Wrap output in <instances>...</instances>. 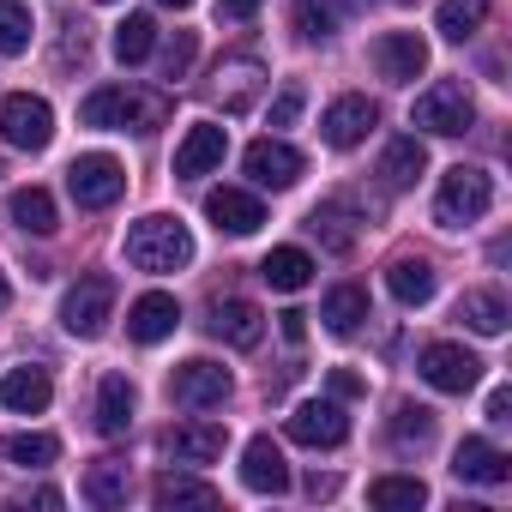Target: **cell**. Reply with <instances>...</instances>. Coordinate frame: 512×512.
<instances>
[{
  "mask_svg": "<svg viewBox=\"0 0 512 512\" xmlns=\"http://www.w3.org/2000/svg\"><path fill=\"white\" fill-rule=\"evenodd\" d=\"M79 121L103 127V133H157L169 121V97L139 91V85H103V91H91L79 103Z\"/></svg>",
  "mask_w": 512,
  "mask_h": 512,
  "instance_id": "6da1fadb",
  "label": "cell"
},
{
  "mask_svg": "<svg viewBox=\"0 0 512 512\" xmlns=\"http://www.w3.org/2000/svg\"><path fill=\"white\" fill-rule=\"evenodd\" d=\"M193 260V235H187V223L181 217H139L133 229H127V266L133 272H151V278H163V272H181Z\"/></svg>",
  "mask_w": 512,
  "mask_h": 512,
  "instance_id": "7a4b0ae2",
  "label": "cell"
},
{
  "mask_svg": "<svg viewBox=\"0 0 512 512\" xmlns=\"http://www.w3.org/2000/svg\"><path fill=\"white\" fill-rule=\"evenodd\" d=\"M488 205H494V175H488V169H476V163H458V169H446V175H440L434 223H440V229H464V223L488 217Z\"/></svg>",
  "mask_w": 512,
  "mask_h": 512,
  "instance_id": "3957f363",
  "label": "cell"
},
{
  "mask_svg": "<svg viewBox=\"0 0 512 512\" xmlns=\"http://www.w3.org/2000/svg\"><path fill=\"white\" fill-rule=\"evenodd\" d=\"M410 121H416L422 133H440V139H458V133H470V121H476V103H470V91H464V79H440V85H428V91L416 97V109H410Z\"/></svg>",
  "mask_w": 512,
  "mask_h": 512,
  "instance_id": "277c9868",
  "label": "cell"
},
{
  "mask_svg": "<svg viewBox=\"0 0 512 512\" xmlns=\"http://www.w3.org/2000/svg\"><path fill=\"white\" fill-rule=\"evenodd\" d=\"M109 314H115V278L109 272H91V278H79L61 296V326L73 338H103L109 332Z\"/></svg>",
  "mask_w": 512,
  "mask_h": 512,
  "instance_id": "5b68a950",
  "label": "cell"
},
{
  "mask_svg": "<svg viewBox=\"0 0 512 512\" xmlns=\"http://www.w3.org/2000/svg\"><path fill=\"white\" fill-rule=\"evenodd\" d=\"M67 187H73V199H79L85 211H109V205L127 193V169H121L109 151H85V157H73Z\"/></svg>",
  "mask_w": 512,
  "mask_h": 512,
  "instance_id": "8992f818",
  "label": "cell"
},
{
  "mask_svg": "<svg viewBox=\"0 0 512 512\" xmlns=\"http://www.w3.org/2000/svg\"><path fill=\"white\" fill-rule=\"evenodd\" d=\"M0 139L19 145V151H43L55 139V109L31 91H13V97H0Z\"/></svg>",
  "mask_w": 512,
  "mask_h": 512,
  "instance_id": "52a82bcc",
  "label": "cell"
},
{
  "mask_svg": "<svg viewBox=\"0 0 512 512\" xmlns=\"http://www.w3.org/2000/svg\"><path fill=\"white\" fill-rule=\"evenodd\" d=\"M229 392H235L229 368H223V362H205V356H193V362H181V368L169 374V398H175L181 410H217Z\"/></svg>",
  "mask_w": 512,
  "mask_h": 512,
  "instance_id": "ba28073f",
  "label": "cell"
},
{
  "mask_svg": "<svg viewBox=\"0 0 512 512\" xmlns=\"http://www.w3.org/2000/svg\"><path fill=\"white\" fill-rule=\"evenodd\" d=\"M241 169H247V181L253 187H272V193H284V187H296L302 181V151L296 145H284V139H253L247 151H241Z\"/></svg>",
  "mask_w": 512,
  "mask_h": 512,
  "instance_id": "9c48e42d",
  "label": "cell"
},
{
  "mask_svg": "<svg viewBox=\"0 0 512 512\" xmlns=\"http://www.w3.org/2000/svg\"><path fill=\"white\" fill-rule=\"evenodd\" d=\"M223 446H229L223 422H169L157 434V452L169 464H211V458H223Z\"/></svg>",
  "mask_w": 512,
  "mask_h": 512,
  "instance_id": "30bf717a",
  "label": "cell"
},
{
  "mask_svg": "<svg viewBox=\"0 0 512 512\" xmlns=\"http://www.w3.org/2000/svg\"><path fill=\"white\" fill-rule=\"evenodd\" d=\"M368 55H374V73L386 85H416L428 73V43L416 31H386V37H374Z\"/></svg>",
  "mask_w": 512,
  "mask_h": 512,
  "instance_id": "8fae6325",
  "label": "cell"
},
{
  "mask_svg": "<svg viewBox=\"0 0 512 512\" xmlns=\"http://www.w3.org/2000/svg\"><path fill=\"white\" fill-rule=\"evenodd\" d=\"M374 127H380V103H374V97H362V91H350V97H338V103L326 109L320 139H326L332 151H356Z\"/></svg>",
  "mask_w": 512,
  "mask_h": 512,
  "instance_id": "7c38bea8",
  "label": "cell"
},
{
  "mask_svg": "<svg viewBox=\"0 0 512 512\" xmlns=\"http://www.w3.org/2000/svg\"><path fill=\"white\" fill-rule=\"evenodd\" d=\"M290 440L296 446H344L350 440V416L344 398H308L290 410Z\"/></svg>",
  "mask_w": 512,
  "mask_h": 512,
  "instance_id": "4fadbf2b",
  "label": "cell"
},
{
  "mask_svg": "<svg viewBox=\"0 0 512 512\" xmlns=\"http://www.w3.org/2000/svg\"><path fill=\"white\" fill-rule=\"evenodd\" d=\"M416 368H422V380H428L434 392H470V386L482 380V362H476L464 344H422Z\"/></svg>",
  "mask_w": 512,
  "mask_h": 512,
  "instance_id": "5bb4252c",
  "label": "cell"
},
{
  "mask_svg": "<svg viewBox=\"0 0 512 512\" xmlns=\"http://www.w3.org/2000/svg\"><path fill=\"white\" fill-rule=\"evenodd\" d=\"M223 151H229V127H217V121H193V127L181 133V145H175V181L211 175V169L223 163Z\"/></svg>",
  "mask_w": 512,
  "mask_h": 512,
  "instance_id": "9a60e30c",
  "label": "cell"
},
{
  "mask_svg": "<svg viewBox=\"0 0 512 512\" xmlns=\"http://www.w3.org/2000/svg\"><path fill=\"white\" fill-rule=\"evenodd\" d=\"M241 482H247L253 494H284V488H290V464H284V446H278L272 434H253V440L241 446Z\"/></svg>",
  "mask_w": 512,
  "mask_h": 512,
  "instance_id": "2e32d148",
  "label": "cell"
},
{
  "mask_svg": "<svg viewBox=\"0 0 512 512\" xmlns=\"http://www.w3.org/2000/svg\"><path fill=\"white\" fill-rule=\"evenodd\" d=\"M205 332H211L217 344H229V350H253V344L266 338V314L253 308V302H241V296H229V302H217V308H211Z\"/></svg>",
  "mask_w": 512,
  "mask_h": 512,
  "instance_id": "e0dca14e",
  "label": "cell"
},
{
  "mask_svg": "<svg viewBox=\"0 0 512 512\" xmlns=\"http://www.w3.org/2000/svg\"><path fill=\"white\" fill-rule=\"evenodd\" d=\"M452 476H458V482H482V488H500V482H512V458H506L494 440L470 434V440H458V452H452Z\"/></svg>",
  "mask_w": 512,
  "mask_h": 512,
  "instance_id": "ac0fdd59",
  "label": "cell"
},
{
  "mask_svg": "<svg viewBox=\"0 0 512 512\" xmlns=\"http://www.w3.org/2000/svg\"><path fill=\"white\" fill-rule=\"evenodd\" d=\"M175 326H181V302L163 296V290H145V296L127 308V338H133V344H163Z\"/></svg>",
  "mask_w": 512,
  "mask_h": 512,
  "instance_id": "d6986e66",
  "label": "cell"
},
{
  "mask_svg": "<svg viewBox=\"0 0 512 512\" xmlns=\"http://www.w3.org/2000/svg\"><path fill=\"white\" fill-rule=\"evenodd\" d=\"M205 217L223 229V235H253L266 223V205L253 199V193H241V187H211L205 193Z\"/></svg>",
  "mask_w": 512,
  "mask_h": 512,
  "instance_id": "ffe728a7",
  "label": "cell"
},
{
  "mask_svg": "<svg viewBox=\"0 0 512 512\" xmlns=\"http://www.w3.org/2000/svg\"><path fill=\"white\" fill-rule=\"evenodd\" d=\"M260 85H266V67L241 55V61H223V67H217V85H211V97L223 103V115H241V109H253Z\"/></svg>",
  "mask_w": 512,
  "mask_h": 512,
  "instance_id": "44dd1931",
  "label": "cell"
},
{
  "mask_svg": "<svg viewBox=\"0 0 512 512\" xmlns=\"http://www.w3.org/2000/svg\"><path fill=\"white\" fill-rule=\"evenodd\" d=\"M133 380L127 374H103L97 380V434L103 440H121L127 428H133Z\"/></svg>",
  "mask_w": 512,
  "mask_h": 512,
  "instance_id": "7402d4cb",
  "label": "cell"
},
{
  "mask_svg": "<svg viewBox=\"0 0 512 512\" xmlns=\"http://www.w3.org/2000/svg\"><path fill=\"white\" fill-rule=\"evenodd\" d=\"M49 398H55L49 368H13L7 380H0V404L19 410V416H43V410H49Z\"/></svg>",
  "mask_w": 512,
  "mask_h": 512,
  "instance_id": "603a6c76",
  "label": "cell"
},
{
  "mask_svg": "<svg viewBox=\"0 0 512 512\" xmlns=\"http://www.w3.org/2000/svg\"><path fill=\"white\" fill-rule=\"evenodd\" d=\"M386 290H392V302L422 308V302L434 296V266L422 260V253H398V260L386 266Z\"/></svg>",
  "mask_w": 512,
  "mask_h": 512,
  "instance_id": "cb8c5ba5",
  "label": "cell"
},
{
  "mask_svg": "<svg viewBox=\"0 0 512 512\" xmlns=\"http://www.w3.org/2000/svg\"><path fill=\"white\" fill-rule=\"evenodd\" d=\"M428 169V151H422V139L416 133H404V139H392L386 151H380V187H392V193H404V187H416V175Z\"/></svg>",
  "mask_w": 512,
  "mask_h": 512,
  "instance_id": "d4e9b609",
  "label": "cell"
},
{
  "mask_svg": "<svg viewBox=\"0 0 512 512\" xmlns=\"http://www.w3.org/2000/svg\"><path fill=\"white\" fill-rule=\"evenodd\" d=\"M151 500L163 506V512H175V506H199V512H211L223 494L211 488V482H199V476H187V470H163L157 482H151Z\"/></svg>",
  "mask_w": 512,
  "mask_h": 512,
  "instance_id": "484cf974",
  "label": "cell"
},
{
  "mask_svg": "<svg viewBox=\"0 0 512 512\" xmlns=\"http://www.w3.org/2000/svg\"><path fill=\"white\" fill-rule=\"evenodd\" d=\"M7 217H13L25 235H55V229H61L49 187H13V193H7Z\"/></svg>",
  "mask_w": 512,
  "mask_h": 512,
  "instance_id": "4316f807",
  "label": "cell"
},
{
  "mask_svg": "<svg viewBox=\"0 0 512 512\" xmlns=\"http://www.w3.org/2000/svg\"><path fill=\"white\" fill-rule=\"evenodd\" d=\"M260 278H266L272 290L296 296V290H308V284H314V260H308L302 247H272L266 260H260Z\"/></svg>",
  "mask_w": 512,
  "mask_h": 512,
  "instance_id": "83f0119b",
  "label": "cell"
},
{
  "mask_svg": "<svg viewBox=\"0 0 512 512\" xmlns=\"http://www.w3.org/2000/svg\"><path fill=\"white\" fill-rule=\"evenodd\" d=\"M320 320H326V332L350 338V332L368 320V290H362V284H332L326 302H320Z\"/></svg>",
  "mask_w": 512,
  "mask_h": 512,
  "instance_id": "f1b7e54d",
  "label": "cell"
},
{
  "mask_svg": "<svg viewBox=\"0 0 512 512\" xmlns=\"http://www.w3.org/2000/svg\"><path fill=\"white\" fill-rule=\"evenodd\" d=\"M494 13V0H440V13H434V31L446 43H470Z\"/></svg>",
  "mask_w": 512,
  "mask_h": 512,
  "instance_id": "f546056e",
  "label": "cell"
},
{
  "mask_svg": "<svg viewBox=\"0 0 512 512\" xmlns=\"http://www.w3.org/2000/svg\"><path fill=\"white\" fill-rule=\"evenodd\" d=\"M127 494H133V470L121 458H97L85 470V500L91 506H127Z\"/></svg>",
  "mask_w": 512,
  "mask_h": 512,
  "instance_id": "4dcf8cb0",
  "label": "cell"
},
{
  "mask_svg": "<svg viewBox=\"0 0 512 512\" xmlns=\"http://www.w3.org/2000/svg\"><path fill=\"white\" fill-rule=\"evenodd\" d=\"M458 320H464L470 332H482V338H500L512 314H506V296H500V290H464Z\"/></svg>",
  "mask_w": 512,
  "mask_h": 512,
  "instance_id": "1f68e13d",
  "label": "cell"
},
{
  "mask_svg": "<svg viewBox=\"0 0 512 512\" xmlns=\"http://www.w3.org/2000/svg\"><path fill=\"white\" fill-rule=\"evenodd\" d=\"M151 49H157V19H151V13H127V19L115 25V61H121V67H139Z\"/></svg>",
  "mask_w": 512,
  "mask_h": 512,
  "instance_id": "d6a6232c",
  "label": "cell"
},
{
  "mask_svg": "<svg viewBox=\"0 0 512 512\" xmlns=\"http://www.w3.org/2000/svg\"><path fill=\"white\" fill-rule=\"evenodd\" d=\"M308 229H314L326 247H338V253H350V247H356V211H350L344 199H326V205H314Z\"/></svg>",
  "mask_w": 512,
  "mask_h": 512,
  "instance_id": "836d02e7",
  "label": "cell"
},
{
  "mask_svg": "<svg viewBox=\"0 0 512 512\" xmlns=\"http://www.w3.org/2000/svg\"><path fill=\"white\" fill-rule=\"evenodd\" d=\"M368 500L380 512H416L428 500V488H422V476H374L368 482Z\"/></svg>",
  "mask_w": 512,
  "mask_h": 512,
  "instance_id": "e575fe53",
  "label": "cell"
},
{
  "mask_svg": "<svg viewBox=\"0 0 512 512\" xmlns=\"http://www.w3.org/2000/svg\"><path fill=\"white\" fill-rule=\"evenodd\" d=\"M434 440V410L428 404H398L392 410V446L398 452H422Z\"/></svg>",
  "mask_w": 512,
  "mask_h": 512,
  "instance_id": "d590c367",
  "label": "cell"
},
{
  "mask_svg": "<svg viewBox=\"0 0 512 512\" xmlns=\"http://www.w3.org/2000/svg\"><path fill=\"white\" fill-rule=\"evenodd\" d=\"M296 37L302 43H332L338 37V0H296Z\"/></svg>",
  "mask_w": 512,
  "mask_h": 512,
  "instance_id": "8d00e7d4",
  "label": "cell"
},
{
  "mask_svg": "<svg viewBox=\"0 0 512 512\" xmlns=\"http://www.w3.org/2000/svg\"><path fill=\"white\" fill-rule=\"evenodd\" d=\"M25 49H31V7L0 0V55H25Z\"/></svg>",
  "mask_w": 512,
  "mask_h": 512,
  "instance_id": "74e56055",
  "label": "cell"
},
{
  "mask_svg": "<svg viewBox=\"0 0 512 512\" xmlns=\"http://www.w3.org/2000/svg\"><path fill=\"white\" fill-rule=\"evenodd\" d=\"M0 452H7L13 464H25V470H43V464L61 458V440H55V434H13Z\"/></svg>",
  "mask_w": 512,
  "mask_h": 512,
  "instance_id": "f35d334b",
  "label": "cell"
},
{
  "mask_svg": "<svg viewBox=\"0 0 512 512\" xmlns=\"http://www.w3.org/2000/svg\"><path fill=\"white\" fill-rule=\"evenodd\" d=\"M193 55H199V37H193V31H175V37L163 43V79H187Z\"/></svg>",
  "mask_w": 512,
  "mask_h": 512,
  "instance_id": "ab89813d",
  "label": "cell"
},
{
  "mask_svg": "<svg viewBox=\"0 0 512 512\" xmlns=\"http://www.w3.org/2000/svg\"><path fill=\"white\" fill-rule=\"evenodd\" d=\"M302 103H308V91H302V85H284L278 103H272V127H290V121L302 115Z\"/></svg>",
  "mask_w": 512,
  "mask_h": 512,
  "instance_id": "60d3db41",
  "label": "cell"
},
{
  "mask_svg": "<svg viewBox=\"0 0 512 512\" xmlns=\"http://www.w3.org/2000/svg\"><path fill=\"white\" fill-rule=\"evenodd\" d=\"M326 386H332V398H362V392H368V380H362V374H350V368H332V380H326Z\"/></svg>",
  "mask_w": 512,
  "mask_h": 512,
  "instance_id": "b9f144b4",
  "label": "cell"
},
{
  "mask_svg": "<svg viewBox=\"0 0 512 512\" xmlns=\"http://www.w3.org/2000/svg\"><path fill=\"white\" fill-rule=\"evenodd\" d=\"M266 0H217V19H229V25H241V19H253Z\"/></svg>",
  "mask_w": 512,
  "mask_h": 512,
  "instance_id": "7bdbcfd3",
  "label": "cell"
},
{
  "mask_svg": "<svg viewBox=\"0 0 512 512\" xmlns=\"http://www.w3.org/2000/svg\"><path fill=\"white\" fill-rule=\"evenodd\" d=\"M85 49H91V43H85V25H79V19H67V43H61V61H85Z\"/></svg>",
  "mask_w": 512,
  "mask_h": 512,
  "instance_id": "ee69618b",
  "label": "cell"
},
{
  "mask_svg": "<svg viewBox=\"0 0 512 512\" xmlns=\"http://www.w3.org/2000/svg\"><path fill=\"white\" fill-rule=\"evenodd\" d=\"M278 326H284V338H290V344H302V338H308V314H302V308H284V314H278Z\"/></svg>",
  "mask_w": 512,
  "mask_h": 512,
  "instance_id": "f6af8a7d",
  "label": "cell"
},
{
  "mask_svg": "<svg viewBox=\"0 0 512 512\" xmlns=\"http://www.w3.org/2000/svg\"><path fill=\"white\" fill-rule=\"evenodd\" d=\"M488 422H512V392H506V386L488 392Z\"/></svg>",
  "mask_w": 512,
  "mask_h": 512,
  "instance_id": "bcb514c9",
  "label": "cell"
},
{
  "mask_svg": "<svg viewBox=\"0 0 512 512\" xmlns=\"http://www.w3.org/2000/svg\"><path fill=\"white\" fill-rule=\"evenodd\" d=\"M308 494H314V500H326V494H338V476H320V470H314V476H308Z\"/></svg>",
  "mask_w": 512,
  "mask_h": 512,
  "instance_id": "7dc6e473",
  "label": "cell"
},
{
  "mask_svg": "<svg viewBox=\"0 0 512 512\" xmlns=\"http://www.w3.org/2000/svg\"><path fill=\"white\" fill-rule=\"evenodd\" d=\"M157 7H175V13H187V7H193V0H157Z\"/></svg>",
  "mask_w": 512,
  "mask_h": 512,
  "instance_id": "c3c4849f",
  "label": "cell"
},
{
  "mask_svg": "<svg viewBox=\"0 0 512 512\" xmlns=\"http://www.w3.org/2000/svg\"><path fill=\"white\" fill-rule=\"evenodd\" d=\"M13 302V290H7V272H0V308H7Z\"/></svg>",
  "mask_w": 512,
  "mask_h": 512,
  "instance_id": "681fc988",
  "label": "cell"
},
{
  "mask_svg": "<svg viewBox=\"0 0 512 512\" xmlns=\"http://www.w3.org/2000/svg\"><path fill=\"white\" fill-rule=\"evenodd\" d=\"M0 175H7V169H0Z\"/></svg>",
  "mask_w": 512,
  "mask_h": 512,
  "instance_id": "f907efd6",
  "label": "cell"
}]
</instances>
